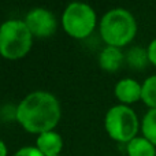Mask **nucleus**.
I'll use <instances>...</instances> for the list:
<instances>
[{
  "instance_id": "obj_1",
  "label": "nucleus",
  "mask_w": 156,
  "mask_h": 156,
  "mask_svg": "<svg viewBox=\"0 0 156 156\" xmlns=\"http://www.w3.org/2000/svg\"><path fill=\"white\" fill-rule=\"evenodd\" d=\"M60 118L58 99L48 92H32L16 108V119L30 133L51 132Z\"/></svg>"
},
{
  "instance_id": "obj_2",
  "label": "nucleus",
  "mask_w": 156,
  "mask_h": 156,
  "mask_svg": "<svg viewBox=\"0 0 156 156\" xmlns=\"http://www.w3.org/2000/svg\"><path fill=\"white\" fill-rule=\"evenodd\" d=\"M137 23L130 11L125 8H112L103 15L100 33L108 45L123 47L134 38Z\"/></svg>"
},
{
  "instance_id": "obj_3",
  "label": "nucleus",
  "mask_w": 156,
  "mask_h": 156,
  "mask_svg": "<svg viewBox=\"0 0 156 156\" xmlns=\"http://www.w3.org/2000/svg\"><path fill=\"white\" fill-rule=\"evenodd\" d=\"M32 37L25 21H5L0 26V54L7 59L25 56L32 47Z\"/></svg>"
},
{
  "instance_id": "obj_4",
  "label": "nucleus",
  "mask_w": 156,
  "mask_h": 156,
  "mask_svg": "<svg viewBox=\"0 0 156 156\" xmlns=\"http://www.w3.org/2000/svg\"><path fill=\"white\" fill-rule=\"evenodd\" d=\"M105 129L116 141L129 143L138 132V118L130 107L125 104L114 105L105 115Z\"/></svg>"
},
{
  "instance_id": "obj_5",
  "label": "nucleus",
  "mask_w": 156,
  "mask_h": 156,
  "mask_svg": "<svg viewBox=\"0 0 156 156\" xmlns=\"http://www.w3.org/2000/svg\"><path fill=\"white\" fill-rule=\"evenodd\" d=\"M63 27L70 36L77 38L86 37L96 25V14L85 3H70L62 16Z\"/></svg>"
},
{
  "instance_id": "obj_6",
  "label": "nucleus",
  "mask_w": 156,
  "mask_h": 156,
  "mask_svg": "<svg viewBox=\"0 0 156 156\" xmlns=\"http://www.w3.org/2000/svg\"><path fill=\"white\" fill-rule=\"evenodd\" d=\"M25 23L33 36L48 37L56 30V21L51 11L45 8H33L25 18Z\"/></svg>"
},
{
  "instance_id": "obj_7",
  "label": "nucleus",
  "mask_w": 156,
  "mask_h": 156,
  "mask_svg": "<svg viewBox=\"0 0 156 156\" xmlns=\"http://www.w3.org/2000/svg\"><path fill=\"white\" fill-rule=\"evenodd\" d=\"M143 85L132 78H123L115 85V96L125 104L136 103L141 99Z\"/></svg>"
},
{
  "instance_id": "obj_8",
  "label": "nucleus",
  "mask_w": 156,
  "mask_h": 156,
  "mask_svg": "<svg viewBox=\"0 0 156 156\" xmlns=\"http://www.w3.org/2000/svg\"><path fill=\"white\" fill-rule=\"evenodd\" d=\"M63 147V140L58 133L45 132L38 134L37 137V148L44 156L59 155L60 149Z\"/></svg>"
},
{
  "instance_id": "obj_9",
  "label": "nucleus",
  "mask_w": 156,
  "mask_h": 156,
  "mask_svg": "<svg viewBox=\"0 0 156 156\" xmlns=\"http://www.w3.org/2000/svg\"><path fill=\"white\" fill-rule=\"evenodd\" d=\"M99 62L103 70L116 71L123 63V54L118 47L107 45L100 54Z\"/></svg>"
},
{
  "instance_id": "obj_10",
  "label": "nucleus",
  "mask_w": 156,
  "mask_h": 156,
  "mask_svg": "<svg viewBox=\"0 0 156 156\" xmlns=\"http://www.w3.org/2000/svg\"><path fill=\"white\" fill-rule=\"evenodd\" d=\"M129 156H156V147L145 137H134L127 143Z\"/></svg>"
},
{
  "instance_id": "obj_11",
  "label": "nucleus",
  "mask_w": 156,
  "mask_h": 156,
  "mask_svg": "<svg viewBox=\"0 0 156 156\" xmlns=\"http://www.w3.org/2000/svg\"><path fill=\"white\" fill-rule=\"evenodd\" d=\"M127 63L130 65V67L136 69V70H141L147 66V63L149 62L148 59V52L147 49L141 48V47H133L127 52Z\"/></svg>"
},
{
  "instance_id": "obj_12",
  "label": "nucleus",
  "mask_w": 156,
  "mask_h": 156,
  "mask_svg": "<svg viewBox=\"0 0 156 156\" xmlns=\"http://www.w3.org/2000/svg\"><path fill=\"white\" fill-rule=\"evenodd\" d=\"M141 130H143L144 137L156 147V110H149L144 115Z\"/></svg>"
},
{
  "instance_id": "obj_13",
  "label": "nucleus",
  "mask_w": 156,
  "mask_h": 156,
  "mask_svg": "<svg viewBox=\"0 0 156 156\" xmlns=\"http://www.w3.org/2000/svg\"><path fill=\"white\" fill-rule=\"evenodd\" d=\"M141 100H143L151 110H156V74L148 77L144 81Z\"/></svg>"
},
{
  "instance_id": "obj_14",
  "label": "nucleus",
  "mask_w": 156,
  "mask_h": 156,
  "mask_svg": "<svg viewBox=\"0 0 156 156\" xmlns=\"http://www.w3.org/2000/svg\"><path fill=\"white\" fill-rule=\"evenodd\" d=\"M14 156H44V155L41 154L37 147L36 148L34 147H23L19 151H16V154Z\"/></svg>"
},
{
  "instance_id": "obj_15",
  "label": "nucleus",
  "mask_w": 156,
  "mask_h": 156,
  "mask_svg": "<svg viewBox=\"0 0 156 156\" xmlns=\"http://www.w3.org/2000/svg\"><path fill=\"white\" fill-rule=\"evenodd\" d=\"M147 52H148V59L149 62L154 66H156V38L151 41V44L147 48Z\"/></svg>"
},
{
  "instance_id": "obj_16",
  "label": "nucleus",
  "mask_w": 156,
  "mask_h": 156,
  "mask_svg": "<svg viewBox=\"0 0 156 156\" xmlns=\"http://www.w3.org/2000/svg\"><path fill=\"white\" fill-rule=\"evenodd\" d=\"M0 156H7V147L0 140Z\"/></svg>"
},
{
  "instance_id": "obj_17",
  "label": "nucleus",
  "mask_w": 156,
  "mask_h": 156,
  "mask_svg": "<svg viewBox=\"0 0 156 156\" xmlns=\"http://www.w3.org/2000/svg\"><path fill=\"white\" fill-rule=\"evenodd\" d=\"M51 156H60V155H51Z\"/></svg>"
}]
</instances>
